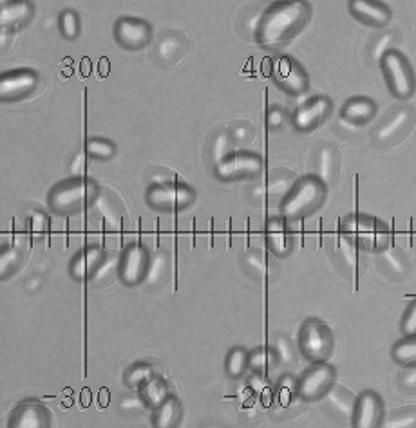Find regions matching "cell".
Segmentation results:
<instances>
[{"label": "cell", "instance_id": "17", "mask_svg": "<svg viewBox=\"0 0 416 428\" xmlns=\"http://www.w3.org/2000/svg\"><path fill=\"white\" fill-rule=\"evenodd\" d=\"M327 110H330V102H327V99L324 98L313 99V102H310V104H306L304 107L299 108V112L295 114V118H293L295 127L301 128V130H308V128L315 127V125L326 116Z\"/></svg>", "mask_w": 416, "mask_h": 428}, {"label": "cell", "instance_id": "15", "mask_svg": "<svg viewBox=\"0 0 416 428\" xmlns=\"http://www.w3.org/2000/svg\"><path fill=\"white\" fill-rule=\"evenodd\" d=\"M149 201L161 208L185 206L192 201V192L183 187H159L150 192Z\"/></svg>", "mask_w": 416, "mask_h": 428}, {"label": "cell", "instance_id": "35", "mask_svg": "<svg viewBox=\"0 0 416 428\" xmlns=\"http://www.w3.org/2000/svg\"><path fill=\"white\" fill-rule=\"evenodd\" d=\"M150 378H152V369H150L149 365H136L129 372V376H127V381L132 387H138V385L147 383Z\"/></svg>", "mask_w": 416, "mask_h": 428}, {"label": "cell", "instance_id": "46", "mask_svg": "<svg viewBox=\"0 0 416 428\" xmlns=\"http://www.w3.org/2000/svg\"><path fill=\"white\" fill-rule=\"evenodd\" d=\"M252 365L253 367H266L268 361H270V355H268L266 350H261V353H257L255 356H252Z\"/></svg>", "mask_w": 416, "mask_h": 428}, {"label": "cell", "instance_id": "27", "mask_svg": "<svg viewBox=\"0 0 416 428\" xmlns=\"http://www.w3.org/2000/svg\"><path fill=\"white\" fill-rule=\"evenodd\" d=\"M24 262V253L16 246H11L8 250L0 251V276L11 275L13 271L19 270Z\"/></svg>", "mask_w": 416, "mask_h": 428}, {"label": "cell", "instance_id": "40", "mask_svg": "<svg viewBox=\"0 0 416 428\" xmlns=\"http://www.w3.org/2000/svg\"><path fill=\"white\" fill-rule=\"evenodd\" d=\"M87 150H89L93 156H96V158H109L114 152V148L111 147V145L102 141H91L89 145H87Z\"/></svg>", "mask_w": 416, "mask_h": 428}, {"label": "cell", "instance_id": "31", "mask_svg": "<svg viewBox=\"0 0 416 428\" xmlns=\"http://www.w3.org/2000/svg\"><path fill=\"white\" fill-rule=\"evenodd\" d=\"M158 425L159 427H170L176 423V419L179 416V405L174 398H167L163 403L158 407Z\"/></svg>", "mask_w": 416, "mask_h": 428}, {"label": "cell", "instance_id": "13", "mask_svg": "<svg viewBox=\"0 0 416 428\" xmlns=\"http://www.w3.org/2000/svg\"><path fill=\"white\" fill-rule=\"evenodd\" d=\"M147 253L141 246H132L127 250L122 261V278L127 284H136L145 276L147 271Z\"/></svg>", "mask_w": 416, "mask_h": 428}, {"label": "cell", "instance_id": "26", "mask_svg": "<svg viewBox=\"0 0 416 428\" xmlns=\"http://www.w3.org/2000/svg\"><path fill=\"white\" fill-rule=\"evenodd\" d=\"M393 358L397 359L400 365H406V367L416 365V335L407 336L404 342L395 345V349H393Z\"/></svg>", "mask_w": 416, "mask_h": 428}, {"label": "cell", "instance_id": "32", "mask_svg": "<svg viewBox=\"0 0 416 428\" xmlns=\"http://www.w3.org/2000/svg\"><path fill=\"white\" fill-rule=\"evenodd\" d=\"M395 42H397V35L395 33H384L371 47L369 56H371L373 62H380L384 58V54L389 53L395 47Z\"/></svg>", "mask_w": 416, "mask_h": 428}, {"label": "cell", "instance_id": "41", "mask_svg": "<svg viewBox=\"0 0 416 428\" xmlns=\"http://www.w3.org/2000/svg\"><path fill=\"white\" fill-rule=\"evenodd\" d=\"M292 188V181H286V178L283 179H277L275 182H272V185H268V195L272 197V195H283L286 190H290Z\"/></svg>", "mask_w": 416, "mask_h": 428}, {"label": "cell", "instance_id": "6", "mask_svg": "<svg viewBox=\"0 0 416 428\" xmlns=\"http://www.w3.org/2000/svg\"><path fill=\"white\" fill-rule=\"evenodd\" d=\"M40 87V78L35 73H13L0 78V99H20Z\"/></svg>", "mask_w": 416, "mask_h": 428}, {"label": "cell", "instance_id": "49", "mask_svg": "<svg viewBox=\"0 0 416 428\" xmlns=\"http://www.w3.org/2000/svg\"><path fill=\"white\" fill-rule=\"evenodd\" d=\"M8 2H13V0H0V5L8 4Z\"/></svg>", "mask_w": 416, "mask_h": 428}, {"label": "cell", "instance_id": "19", "mask_svg": "<svg viewBox=\"0 0 416 428\" xmlns=\"http://www.w3.org/2000/svg\"><path fill=\"white\" fill-rule=\"evenodd\" d=\"M51 421L49 412L38 403H25L19 407L13 416L15 427H47Z\"/></svg>", "mask_w": 416, "mask_h": 428}, {"label": "cell", "instance_id": "14", "mask_svg": "<svg viewBox=\"0 0 416 428\" xmlns=\"http://www.w3.org/2000/svg\"><path fill=\"white\" fill-rule=\"evenodd\" d=\"M31 16V5L27 2H8L0 5V31L15 33L20 25Z\"/></svg>", "mask_w": 416, "mask_h": 428}, {"label": "cell", "instance_id": "47", "mask_svg": "<svg viewBox=\"0 0 416 428\" xmlns=\"http://www.w3.org/2000/svg\"><path fill=\"white\" fill-rule=\"evenodd\" d=\"M233 138L238 139V141H250L252 139V130L250 128L238 127L233 130Z\"/></svg>", "mask_w": 416, "mask_h": 428}, {"label": "cell", "instance_id": "9", "mask_svg": "<svg viewBox=\"0 0 416 428\" xmlns=\"http://www.w3.org/2000/svg\"><path fill=\"white\" fill-rule=\"evenodd\" d=\"M349 10L358 20L371 25H384L391 19V11L378 0H349Z\"/></svg>", "mask_w": 416, "mask_h": 428}, {"label": "cell", "instance_id": "5", "mask_svg": "<svg viewBox=\"0 0 416 428\" xmlns=\"http://www.w3.org/2000/svg\"><path fill=\"white\" fill-rule=\"evenodd\" d=\"M324 197V187L317 179H306L299 185L283 208L286 217H297L317 206Z\"/></svg>", "mask_w": 416, "mask_h": 428}, {"label": "cell", "instance_id": "43", "mask_svg": "<svg viewBox=\"0 0 416 428\" xmlns=\"http://www.w3.org/2000/svg\"><path fill=\"white\" fill-rule=\"evenodd\" d=\"M284 121V114L279 110V108H273V110H270V114H268V125L270 127H279V125H283Z\"/></svg>", "mask_w": 416, "mask_h": 428}, {"label": "cell", "instance_id": "24", "mask_svg": "<svg viewBox=\"0 0 416 428\" xmlns=\"http://www.w3.org/2000/svg\"><path fill=\"white\" fill-rule=\"evenodd\" d=\"M116 273H118V259L114 255H109V257H105L102 259V262L98 264V268H96L95 271H93V278H91V282H93V285H96V287H104V285H109L111 282L116 278Z\"/></svg>", "mask_w": 416, "mask_h": 428}, {"label": "cell", "instance_id": "8", "mask_svg": "<svg viewBox=\"0 0 416 428\" xmlns=\"http://www.w3.org/2000/svg\"><path fill=\"white\" fill-rule=\"evenodd\" d=\"M116 38L129 49H139L149 42L150 27L141 20L122 19L116 25Z\"/></svg>", "mask_w": 416, "mask_h": 428}, {"label": "cell", "instance_id": "12", "mask_svg": "<svg viewBox=\"0 0 416 428\" xmlns=\"http://www.w3.org/2000/svg\"><path fill=\"white\" fill-rule=\"evenodd\" d=\"M261 170V161L253 156H233L230 159H221L218 165V174L223 179L243 178Z\"/></svg>", "mask_w": 416, "mask_h": 428}, {"label": "cell", "instance_id": "42", "mask_svg": "<svg viewBox=\"0 0 416 428\" xmlns=\"http://www.w3.org/2000/svg\"><path fill=\"white\" fill-rule=\"evenodd\" d=\"M402 387L409 390V392H416V365H413V369L407 374H404V378H402Z\"/></svg>", "mask_w": 416, "mask_h": 428}, {"label": "cell", "instance_id": "36", "mask_svg": "<svg viewBox=\"0 0 416 428\" xmlns=\"http://www.w3.org/2000/svg\"><path fill=\"white\" fill-rule=\"evenodd\" d=\"M387 427H416V407H406L397 418L389 419Z\"/></svg>", "mask_w": 416, "mask_h": 428}, {"label": "cell", "instance_id": "39", "mask_svg": "<svg viewBox=\"0 0 416 428\" xmlns=\"http://www.w3.org/2000/svg\"><path fill=\"white\" fill-rule=\"evenodd\" d=\"M62 29H64L65 36L67 38H75L76 31H78V24H76V15L67 11L64 16H62Z\"/></svg>", "mask_w": 416, "mask_h": 428}, {"label": "cell", "instance_id": "10", "mask_svg": "<svg viewBox=\"0 0 416 428\" xmlns=\"http://www.w3.org/2000/svg\"><path fill=\"white\" fill-rule=\"evenodd\" d=\"M380 399L373 392H364L355 403L353 410V425L360 428H371L377 427L380 421Z\"/></svg>", "mask_w": 416, "mask_h": 428}, {"label": "cell", "instance_id": "29", "mask_svg": "<svg viewBox=\"0 0 416 428\" xmlns=\"http://www.w3.org/2000/svg\"><path fill=\"white\" fill-rule=\"evenodd\" d=\"M143 399L147 405H152V407H159L167 399V385L161 381V379L150 378L147 383H145L143 389Z\"/></svg>", "mask_w": 416, "mask_h": 428}, {"label": "cell", "instance_id": "33", "mask_svg": "<svg viewBox=\"0 0 416 428\" xmlns=\"http://www.w3.org/2000/svg\"><path fill=\"white\" fill-rule=\"evenodd\" d=\"M244 262H246V266L250 268V271H252V275H259V276L266 275L268 268H270V264H272L270 261L266 262V257H264L263 253H259V251L250 253Z\"/></svg>", "mask_w": 416, "mask_h": 428}, {"label": "cell", "instance_id": "23", "mask_svg": "<svg viewBox=\"0 0 416 428\" xmlns=\"http://www.w3.org/2000/svg\"><path fill=\"white\" fill-rule=\"evenodd\" d=\"M327 409L335 410L337 418H353L355 403L344 389H333L327 392Z\"/></svg>", "mask_w": 416, "mask_h": 428}, {"label": "cell", "instance_id": "22", "mask_svg": "<svg viewBox=\"0 0 416 428\" xmlns=\"http://www.w3.org/2000/svg\"><path fill=\"white\" fill-rule=\"evenodd\" d=\"M104 259V251L100 250V248H89V250H85L82 255L76 259V262L73 264V273L80 278H85V276L93 273V271L98 268V264L102 262Z\"/></svg>", "mask_w": 416, "mask_h": 428}, {"label": "cell", "instance_id": "18", "mask_svg": "<svg viewBox=\"0 0 416 428\" xmlns=\"http://www.w3.org/2000/svg\"><path fill=\"white\" fill-rule=\"evenodd\" d=\"M187 40L179 33H169L167 36L161 38V42L158 44V51H156V56L161 64H176L185 53H187Z\"/></svg>", "mask_w": 416, "mask_h": 428}, {"label": "cell", "instance_id": "48", "mask_svg": "<svg viewBox=\"0 0 416 428\" xmlns=\"http://www.w3.org/2000/svg\"><path fill=\"white\" fill-rule=\"evenodd\" d=\"M45 215H42V213H36L35 217H33V221H31V228H33V232H42L45 228Z\"/></svg>", "mask_w": 416, "mask_h": 428}, {"label": "cell", "instance_id": "2", "mask_svg": "<svg viewBox=\"0 0 416 428\" xmlns=\"http://www.w3.org/2000/svg\"><path fill=\"white\" fill-rule=\"evenodd\" d=\"M387 84L397 98H409L415 93V76L407 60L398 51L391 49L380 60Z\"/></svg>", "mask_w": 416, "mask_h": 428}, {"label": "cell", "instance_id": "34", "mask_svg": "<svg viewBox=\"0 0 416 428\" xmlns=\"http://www.w3.org/2000/svg\"><path fill=\"white\" fill-rule=\"evenodd\" d=\"M248 356L243 349L232 350V355L228 356V372L232 376L243 374V370L246 369Z\"/></svg>", "mask_w": 416, "mask_h": 428}, {"label": "cell", "instance_id": "30", "mask_svg": "<svg viewBox=\"0 0 416 428\" xmlns=\"http://www.w3.org/2000/svg\"><path fill=\"white\" fill-rule=\"evenodd\" d=\"M268 241L277 253H286L288 251V235L284 230V224L281 221H272L268 224Z\"/></svg>", "mask_w": 416, "mask_h": 428}, {"label": "cell", "instance_id": "16", "mask_svg": "<svg viewBox=\"0 0 416 428\" xmlns=\"http://www.w3.org/2000/svg\"><path fill=\"white\" fill-rule=\"evenodd\" d=\"M93 206L107 221V224L119 226V221H122V215H124V208H122V202L118 201V197L114 195V193H111L109 190L96 192V195L93 197Z\"/></svg>", "mask_w": 416, "mask_h": 428}, {"label": "cell", "instance_id": "1", "mask_svg": "<svg viewBox=\"0 0 416 428\" xmlns=\"http://www.w3.org/2000/svg\"><path fill=\"white\" fill-rule=\"evenodd\" d=\"M310 16V8L303 0H284L270 8L259 27V42L268 47L281 45L299 35Z\"/></svg>", "mask_w": 416, "mask_h": 428}, {"label": "cell", "instance_id": "3", "mask_svg": "<svg viewBox=\"0 0 416 428\" xmlns=\"http://www.w3.org/2000/svg\"><path fill=\"white\" fill-rule=\"evenodd\" d=\"M96 195L95 185L87 181L65 182L58 187L51 195V204L56 212H75L82 208L87 201Z\"/></svg>", "mask_w": 416, "mask_h": 428}, {"label": "cell", "instance_id": "37", "mask_svg": "<svg viewBox=\"0 0 416 428\" xmlns=\"http://www.w3.org/2000/svg\"><path fill=\"white\" fill-rule=\"evenodd\" d=\"M319 172H321L322 181H330L333 176V152L330 148H324L319 161Z\"/></svg>", "mask_w": 416, "mask_h": 428}, {"label": "cell", "instance_id": "44", "mask_svg": "<svg viewBox=\"0 0 416 428\" xmlns=\"http://www.w3.org/2000/svg\"><path fill=\"white\" fill-rule=\"evenodd\" d=\"M279 355L283 356V361H292V358H293V353L290 349H292V347H290V344H288V340L286 338H281L279 340Z\"/></svg>", "mask_w": 416, "mask_h": 428}, {"label": "cell", "instance_id": "21", "mask_svg": "<svg viewBox=\"0 0 416 428\" xmlns=\"http://www.w3.org/2000/svg\"><path fill=\"white\" fill-rule=\"evenodd\" d=\"M375 114V104L371 99H351L344 107V118L351 123H364Z\"/></svg>", "mask_w": 416, "mask_h": 428}, {"label": "cell", "instance_id": "28", "mask_svg": "<svg viewBox=\"0 0 416 428\" xmlns=\"http://www.w3.org/2000/svg\"><path fill=\"white\" fill-rule=\"evenodd\" d=\"M167 273H169V261H167V255H165V253H158V255L154 257V261L147 266V271H145L147 284L156 285L159 281H165Z\"/></svg>", "mask_w": 416, "mask_h": 428}, {"label": "cell", "instance_id": "4", "mask_svg": "<svg viewBox=\"0 0 416 428\" xmlns=\"http://www.w3.org/2000/svg\"><path fill=\"white\" fill-rule=\"evenodd\" d=\"M333 349L332 333L326 325L312 320L308 322L301 333V350L313 361H322L330 356Z\"/></svg>", "mask_w": 416, "mask_h": 428}, {"label": "cell", "instance_id": "38", "mask_svg": "<svg viewBox=\"0 0 416 428\" xmlns=\"http://www.w3.org/2000/svg\"><path fill=\"white\" fill-rule=\"evenodd\" d=\"M402 331L406 336H413L416 335V302L411 304L407 315L404 316V322H402Z\"/></svg>", "mask_w": 416, "mask_h": 428}, {"label": "cell", "instance_id": "11", "mask_svg": "<svg viewBox=\"0 0 416 428\" xmlns=\"http://www.w3.org/2000/svg\"><path fill=\"white\" fill-rule=\"evenodd\" d=\"M415 123V118L409 108H402L398 112H395L389 118L387 123L382 125L378 128L377 138L380 143H395L397 139H400L402 136H406V132L411 128V125Z\"/></svg>", "mask_w": 416, "mask_h": 428}, {"label": "cell", "instance_id": "20", "mask_svg": "<svg viewBox=\"0 0 416 428\" xmlns=\"http://www.w3.org/2000/svg\"><path fill=\"white\" fill-rule=\"evenodd\" d=\"M275 73H277V78L281 80V84L290 93H303L306 89V76H304L303 71L299 69L297 65H293L288 58L279 60L277 71Z\"/></svg>", "mask_w": 416, "mask_h": 428}, {"label": "cell", "instance_id": "45", "mask_svg": "<svg viewBox=\"0 0 416 428\" xmlns=\"http://www.w3.org/2000/svg\"><path fill=\"white\" fill-rule=\"evenodd\" d=\"M227 147H228V138L224 136V134H221V136L218 138V141H216V158H218V161L223 159V152L227 154Z\"/></svg>", "mask_w": 416, "mask_h": 428}, {"label": "cell", "instance_id": "25", "mask_svg": "<svg viewBox=\"0 0 416 428\" xmlns=\"http://www.w3.org/2000/svg\"><path fill=\"white\" fill-rule=\"evenodd\" d=\"M382 262H384L386 270L389 271L391 275L398 276V278L406 276L407 271H409V262H407L406 255H404L402 251H398L397 248H391V250L384 251V253H382Z\"/></svg>", "mask_w": 416, "mask_h": 428}, {"label": "cell", "instance_id": "7", "mask_svg": "<svg viewBox=\"0 0 416 428\" xmlns=\"http://www.w3.org/2000/svg\"><path fill=\"white\" fill-rule=\"evenodd\" d=\"M333 383V370L330 365L319 364L312 370H308L299 383V394L304 399H317L326 392L327 387Z\"/></svg>", "mask_w": 416, "mask_h": 428}]
</instances>
